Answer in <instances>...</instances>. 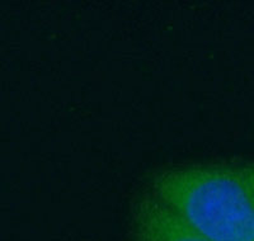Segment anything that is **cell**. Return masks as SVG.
<instances>
[{"instance_id": "6da1fadb", "label": "cell", "mask_w": 254, "mask_h": 241, "mask_svg": "<svg viewBox=\"0 0 254 241\" xmlns=\"http://www.w3.org/2000/svg\"><path fill=\"white\" fill-rule=\"evenodd\" d=\"M147 190L207 240L254 241V201L235 164L160 169Z\"/></svg>"}, {"instance_id": "7a4b0ae2", "label": "cell", "mask_w": 254, "mask_h": 241, "mask_svg": "<svg viewBox=\"0 0 254 241\" xmlns=\"http://www.w3.org/2000/svg\"><path fill=\"white\" fill-rule=\"evenodd\" d=\"M131 234L132 241H210L187 226L149 190L136 199Z\"/></svg>"}, {"instance_id": "3957f363", "label": "cell", "mask_w": 254, "mask_h": 241, "mask_svg": "<svg viewBox=\"0 0 254 241\" xmlns=\"http://www.w3.org/2000/svg\"><path fill=\"white\" fill-rule=\"evenodd\" d=\"M235 165H237L238 172L254 201V161H243V163H238Z\"/></svg>"}]
</instances>
